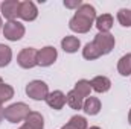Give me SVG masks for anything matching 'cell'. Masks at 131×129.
Wrapping results in <instances>:
<instances>
[{"label":"cell","instance_id":"cell-18","mask_svg":"<svg viewBox=\"0 0 131 129\" xmlns=\"http://www.w3.org/2000/svg\"><path fill=\"white\" fill-rule=\"evenodd\" d=\"M117 71L122 76H130L131 74V53L124 55L119 62H117Z\"/></svg>","mask_w":131,"mask_h":129},{"label":"cell","instance_id":"cell-21","mask_svg":"<svg viewBox=\"0 0 131 129\" xmlns=\"http://www.w3.org/2000/svg\"><path fill=\"white\" fill-rule=\"evenodd\" d=\"M14 97V88L8 84H0V105Z\"/></svg>","mask_w":131,"mask_h":129},{"label":"cell","instance_id":"cell-24","mask_svg":"<svg viewBox=\"0 0 131 129\" xmlns=\"http://www.w3.org/2000/svg\"><path fill=\"white\" fill-rule=\"evenodd\" d=\"M61 129H78V128H76V126H73L70 122H67V123H66V125H64V126H63Z\"/></svg>","mask_w":131,"mask_h":129},{"label":"cell","instance_id":"cell-6","mask_svg":"<svg viewBox=\"0 0 131 129\" xmlns=\"http://www.w3.org/2000/svg\"><path fill=\"white\" fill-rule=\"evenodd\" d=\"M37 53H38V50L34 49V47H26V49H23V50L18 53V56H17L18 65H20L21 68H32L35 65H38L37 64Z\"/></svg>","mask_w":131,"mask_h":129},{"label":"cell","instance_id":"cell-14","mask_svg":"<svg viewBox=\"0 0 131 129\" xmlns=\"http://www.w3.org/2000/svg\"><path fill=\"white\" fill-rule=\"evenodd\" d=\"M25 125L31 126L32 129H43L44 128V119L40 112L37 111H31L29 115L25 119Z\"/></svg>","mask_w":131,"mask_h":129},{"label":"cell","instance_id":"cell-17","mask_svg":"<svg viewBox=\"0 0 131 129\" xmlns=\"http://www.w3.org/2000/svg\"><path fill=\"white\" fill-rule=\"evenodd\" d=\"M66 102H67V105H69L72 109H82V105H84V99L79 96L76 91H73V90L67 93Z\"/></svg>","mask_w":131,"mask_h":129},{"label":"cell","instance_id":"cell-26","mask_svg":"<svg viewBox=\"0 0 131 129\" xmlns=\"http://www.w3.org/2000/svg\"><path fill=\"white\" fill-rule=\"evenodd\" d=\"M18 129H32V128H31V126H28V125H23L21 128H18Z\"/></svg>","mask_w":131,"mask_h":129},{"label":"cell","instance_id":"cell-25","mask_svg":"<svg viewBox=\"0 0 131 129\" xmlns=\"http://www.w3.org/2000/svg\"><path fill=\"white\" fill-rule=\"evenodd\" d=\"M3 119H5V109H3V106L0 105V123H2Z\"/></svg>","mask_w":131,"mask_h":129},{"label":"cell","instance_id":"cell-27","mask_svg":"<svg viewBox=\"0 0 131 129\" xmlns=\"http://www.w3.org/2000/svg\"><path fill=\"white\" fill-rule=\"evenodd\" d=\"M128 122H130V125H131V109H130V114H128Z\"/></svg>","mask_w":131,"mask_h":129},{"label":"cell","instance_id":"cell-12","mask_svg":"<svg viewBox=\"0 0 131 129\" xmlns=\"http://www.w3.org/2000/svg\"><path fill=\"white\" fill-rule=\"evenodd\" d=\"M61 47L67 53H75L81 47V41L76 36H73V35H67V36H64L61 40Z\"/></svg>","mask_w":131,"mask_h":129},{"label":"cell","instance_id":"cell-1","mask_svg":"<svg viewBox=\"0 0 131 129\" xmlns=\"http://www.w3.org/2000/svg\"><path fill=\"white\" fill-rule=\"evenodd\" d=\"M93 21H96V9L92 5H89V3H82L76 9V14L70 18L69 28L73 32L87 33L92 29Z\"/></svg>","mask_w":131,"mask_h":129},{"label":"cell","instance_id":"cell-28","mask_svg":"<svg viewBox=\"0 0 131 129\" xmlns=\"http://www.w3.org/2000/svg\"><path fill=\"white\" fill-rule=\"evenodd\" d=\"M87 129H101L99 126H90V128H87Z\"/></svg>","mask_w":131,"mask_h":129},{"label":"cell","instance_id":"cell-3","mask_svg":"<svg viewBox=\"0 0 131 129\" xmlns=\"http://www.w3.org/2000/svg\"><path fill=\"white\" fill-rule=\"evenodd\" d=\"M26 94L34 100H46L49 96V87L43 81H32L26 85Z\"/></svg>","mask_w":131,"mask_h":129},{"label":"cell","instance_id":"cell-20","mask_svg":"<svg viewBox=\"0 0 131 129\" xmlns=\"http://www.w3.org/2000/svg\"><path fill=\"white\" fill-rule=\"evenodd\" d=\"M12 59V50L11 47L0 44V67H6Z\"/></svg>","mask_w":131,"mask_h":129},{"label":"cell","instance_id":"cell-13","mask_svg":"<svg viewBox=\"0 0 131 129\" xmlns=\"http://www.w3.org/2000/svg\"><path fill=\"white\" fill-rule=\"evenodd\" d=\"M82 109L85 114L89 115H96L99 111H101V100L98 97H87L84 100V105H82Z\"/></svg>","mask_w":131,"mask_h":129},{"label":"cell","instance_id":"cell-8","mask_svg":"<svg viewBox=\"0 0 131 129\" xmlns=\"http://www.w3.org/2000/svg\"><path fill=\"white\" fill-rule=\"evenodd\" d=\"M20 3L18 0H5L2 5H0V11H2V15L8 20V21H12L18 17V11H20Z\"/></svg>","mask_w":131,"mask_h":129},{"label":"cell","instance_id":"cell-30","mask_svg":"<svg viewBox=\"0 0 131 129\" xmlns=\"http://www.w3.org/2000/svg\"><path fill=\"white\" fill-rule=\"evenodd\" d=\"M0 84H3V81H2V78H0Z\"/></svg>","mask_w":131,"mask_h":129},{"label":"cell","instance_id":"cell-15","mask_svg":"<svg viewBox=\"0 0 131 129\" xmlns=\"http://www.w3.org/2000/svg\"><path fill=\"white\" fill-rule=\"evenodd\" d=\"M82 56L89 61H93V59H98L99 56H102V52L99 50V47L92 41V43H87L82 49Z\"/></svg>","mask_w":131,"mask_h":129},{"label":"cell","instance_id":"cell-16","mask_svg":"<svg viewBox=\"0 0 131 129\" xmlns=\"http://www.w3.org/2000/svg\"><path fill=\"white\" fill-rule=\"evenodd\" d=\"M96 28L99 32H110L113 28V17L110 14H102L96 17Z\"/></svg>","mask_w":131,"mask_h":129},{"label":"cell","instance_id":"cell-29","mask_svg":"<svg viewBox=\"0 0 131 129\" xmlns=\"http://www.w3.org/2000/svg\"><path fill=\"white\" fill-rule=\"evenodd\" d=\"M0 29H2V18H0Z\"/></svg>","mask_w":131,"mask_h":129},{"label":"cell","instance_id":"cell-4","mask_svg":"<svg viewBox=\"0 0 131 129\" xmlns=\"http://www.w3.org/2000/svg\"><path fill=\"white\" fill-rule=\"evenodd\" d=\"M3 35L6 40L9 41H18L23 38L25 35V26L17 21V20H12V21H6L3 24Z\"/></svg>","mask_w":131,"mask_h":129},{"label":"cell","instance_id":"cell-23","mask_svg":"<svg viewBox=\"0 0 131 129\" xmlns=\"http://www.w3.org/2000/svg\"><path fill=\"white\" fill-rule=\"evenodd\" d=\"M81 5H82L81 0H64V6L69 9H78Z\"/></svg>","mask_w":131,"mask_h":129},{"label":"cell","instance_id":"cell-31","mask_svg":"<svg viewBox=\"0 0 131 129\" xmlns=\"http://www.w3.org/2000/svg\"><path fill=\"white\" fill-rule=\"evenodd\" d=\"M0 5H2V3H0Z\"/></svg>","mask_w":131,"mask_h":129},{"label":"cell","instance_id":"cell-11","mask_svg":"<svg viewBox=\"0 0 131 129\" xmlns=\"http://www.w3.org/2000/svg\"><path fill=\"white\" fill-rule=\"evenodd\" d=\"M92 84V90H95L96 93H107L111 88V81L107 76H96L90 81Z\"/></svg>","mask_w":131,"mask_h":129},{"label":"cell","instance_id":"cell-5","mask_svg":"<svg viewBox=\"0 0 131 129\" xmlns=\"http://www.w3.org/2000/svg\"><path fill=\"white\" fill-rule=\"evenodd\" d=\"M93 43L99 47V50L102 52V55H107V53H110V52L114 49L116 40H114V36L110 32H99L98 35L95 36Z\"/></svg>","mask_w":131,"mask_h":129},{"label":"cell","instance_id":"cell-10","mask_svg":"<svg viewBox=\"0 0 131 129\" xmlns=\"http://www.w3.org/2000/svg\"><path fill=\"white\" fill-rule=\"evenodd\" d=\"M46 103L50 108L60 111V109H63V106L66 105V94L63 91H60V90H55V91L49 93V96L46 97Z\"/></svg>","mask_w":131,"mask_h":129},{"label":"cell","instance_id":"cell-9","mask_svg":"<svg viewBox=\"0 0 131 129\" xmlns=\"http://www.w3.org/2000/svg\"><path fill=\"white\" fill-rule=\"evenodd\" d=\"M18 17L23 18L25 21H34L38 17V9L35 6V3L31 0L21 2L20 3V11H18Z\"/></svg>","mask_w":131,"mask_h":129},{"label":"cell","instance_id":"cell-7","mask_svg":"<svg viewBox=\"0 0 131 129\" xmlns=\"http://www.w3.org/2000/svg\"><path fill=\"white\" fill-rule=\"evenodd\" d=\"M57 58H58L57 49L52 47V46H46L41 50H38V53H37V64L41 65V67H49V65H52L57 61Z\"/></svg>","mask_w":131,"mask_h":129},{"label":"cell","instance_id":"cell-19","mask_svg":"<svg viewBox=\"0 0 131 129\" xmlns=\"http://www.w3.org/2000/svg\"><path fill=\"white\" fill-rule=\"evenodd\" d=\"M73 91H76V93L82 97V99L89 97V96H90V91H92V84H90V81H85V79L78 81V82L75 84Z\"/></svg>","mask_w":131,"mask_h":129},{"label":"cell","instance_id":"cell-22","mask_svg":"<svg viewBox=\"0 0 131 129\" xmlns=\"http://www.w3.org/2000/svg\"><path fill=\"white\" fill-rule=\"evenodd\" d=\"M117 20L124 28H131V9H119L117 11Z\"/></svg>","mask_w":131,"mask_h":129},{"label":"cell","instance_id":"cell-2","mask_svg":"<svg viewBox=\"0 0 131 129\" xmlns=\"http://www.w3.org/2000/svg\"><path fill=\"white\" fill-rule=\"evenodd\" d=\"M29 112H31V108L26 103L23 102L12 103L8 108H5V119L9 123H18V122H23L29 115Z\"/></svg>","mask_w":131,"mask_h":129}]
</instances>
